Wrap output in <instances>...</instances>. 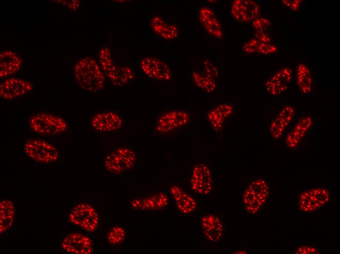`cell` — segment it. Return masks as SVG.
Returning a JSON list of instances; mask_svg holds the SVG:
<instances>
[{"label":"cell","instance_id":"39","mask_svg":"<svg viewBox=\"0 0 340 254\" xmlns=\"http://www.w3.org/2000/svg\"><path fill=\"white\" fill-rule=\"evenodd\" d=\"M247 251L244 250H237L234 251H233L232 253L233 254H246Z\"/></svg>","mask_w":340,"mask_h":254},{"label":"cell","instance_id":"17","mask_svg":"<svg viewBox=\"0 0 340 254\" xmlns=\"http://www.w3.org/2000/svg\"><path fill=\"white\" fill-rule=\"evenodd\" d=\"M234 112V106L227 103L218 104L212 107L206 115V120L215 132L221 131L227 120Z\"/></svg>","mask_w":340,"mask_h":254},{"label":"cell","instance_id":"34","mask_svg":"<svg viewBox=\"0 0 340 254\" xmlns=\"http://www.w3.org/2000/svg\"><path fill=\"white\" fill-rule=\"evenodd\" d=\"M254 38L260 42L265 43H274L276 40L269 31H255Z\"/></svg>","mask_w":340,"mask_h":254},{"label":"cell","instance_id":"5","mask_svg":"<svg viewBox=\"0 0 340 254\" xmlns=\"http://www.w3.org/2000/svg\"><path fill=\"white\" fill-rule=\"evenodd\" d=\"M137 161V154L132 148L127 147L117 148L105 157L104 165L109 172L122 174L132 169Z\"/></svg>","mask_w":340,"mask_h":254},{"label":"cell","instance_id":"35","mask_svg":"<svg viewBox=\"0 0 340 254\" xmlns=\"http://www.w3.org/2000/svg\"><path fill=\"white\" fill-rule=\"evenodd\" d=\"M319 247L314 244H300L296 247V254H317Z\"/></svg>","mask_w":340,"mask_h":254},{"label":"cell","instance_id":"25","mask_svg":"<svg viewBox=\"0 0 340 254\" xmlns=\"http://www.w3.org/2000/svg\"><path fill=\"white\" fill-rule=\"evenodd\" d=\"M290 85L275 70L266 80L264 88L271 95L278 96L287 92Z\"/></svg>","mask_w":340,"mask_h":254},{"label":"cell","instance_id":"9","mask_svg":"<svg viewBox=\"0 0 340 254\" xmlns=\"http://www.w3.org/2000/svg\"><path fill=\"white\" fill-rule=\"evenodd\" d=\"M69 220L73 224L89 232L94 231L99 222L97 211L87 203L77 205L70 212Z\"/></svg>","mask_w":340,"mask_h":254},{"label":"cell","instance_id":"12","mask_svg":"<svg viewBox=\"0 0 340 254\" xmlns=\"http://www.w3.org/2000/svg\"><path fill=\"white\" fill-rule=\"evenodd\" d=\"M91 125L97 132H112L120 129L124 120L120 113L109 110L96 113L91 120Z\"/></svg>","mask_w":340,"mask_h":254},{"label":"cell","instance_id":"11","mask_svg":"<svg viewBox=\"0 0 340 254\" xmlns=\"http://www.w3.org/2000/svg\"><path fill=\"white\" fill-rule=\"evenodd\" d=\"M200 226L204 240L208 242H219L223 238L226 233L225 222L219 216L213 213L204 214L201 218Z\"/></svg>","mask_w":340,"mask_h":254},{"label":"cell","instance_id":"23","mask_svg":"<svg viewBox=\"0 0 340 254\" xmlns=\"http://www.w3.org/2000/svg\"><path fill=\"white\" fill-rule=\"evenodd\" d=\"M296 79L297 86L302 94L309 95L312 93L314 85L312 73L306 63H298Z\"/></svg>","mask_w":340,"mask_h":254},{"label":"cell","instance_id":"6","mask_svg":"<svg viewBox=\"0 0 340 254\" xmlns=\"http://www.w3.org/2000/svg\"><path fill=\"white\" fill-rule=\"evenodd\" d=\"M212 176L210 166L205 163L195 164L189 174V188L197 196L211 194L212 188Z\"/></svg>","mask_w":340,"mask_h":254},{"label":"cell","instance_id":"21","mask_svg":"<svg viewBox=\"0 0 340 254\" xmlns=\"http://www.w3.org/2000/svg\"><path fill=\"white\" fill-rule=\"evenodd\" d=\"M312 118L309 116L301 117L289 132L285 139L287 145L296 148L304 139L312 127Z\"/></svg>","mask_w":340,"mask_h":254},{"label":"cell","instance_id":"28","mask_svg":"<svg viewBox=\"0 0 340 254\" xmlns=\"http://www.w3.org/2000/svg\"><path fill=\"white\" fill-rule=\"evenodd\" d=\"M307 190L310 196L319 208L328 202L329 193L328 190L326 188L316 187Z\"/></svg>","mask_w":340,"mask_h":254},{"label":"cell","instance_id":"16","mask_svg":"<svg viewBox=\"0 0 340 254\" xmlns=\"http://www.w3.org/2000/svg\"><path fill=\"white\" fill-rule=\"evenodd\" d=\"M62 248L68 253L90 254L93 251V243L87 236L72 233L66 236L62 242Z\"/></svg>","mask_w":340,"mask_h":254},{"label":"cell","instance_id":"26","mask_svg":"<svg viewBox=\"0 0 340 254\" xmlns=\"http://www.w3.org/2000/svg\"><path fill=\"white\" fill-rule=\"evenodd\" d=\"M15 215L14 204L10 200L4 199L0 202V233H4L12 226Z\"/></svg>","mask_w":340,"mask_h":254},{"label":"cell","instance_id":"27","mask_svg":"<svg viewBox=\"0 0 340 254\" xmlns=\"http://www.w3.org/2000/svg\"><path fill=\"white\" fill-rule=\"evenodd\" d=\"M191 79L196 87L205 92L213 93L218 88L217 81L203 73L197 71L192 72L191 74Z\"/></svg>","mask_w":340,"mask_h":254},{"label":"cell","instance_id":"10","mask_svg":"<svg viewBox=\"0 0 340 254\" xmlns=\"http://www.w3.org/2000/svg\"><path fill=\"white\" fill-rule=\"evenodd\" d=\"M140 66L143 72L150 78L163 82L171 81L172 74L170 67L158 58L143 56L140 59Z\"/></svg>","mask_w":340,"mask_h":254},{"label":"cell","instance_id":"15","mask_svg":"<svg viewBox=\"0 0 340 254\" xmlns=\"http://www.w3.org/2000/svg\"><path fill=\"white\" fill-rule=\"evenodd\" d=\"M259 5L252 0H235L231 5L233 17L240 23L252 22L259 16Z\"/></svg>","mask_w":340,"mask_h":254},{"label":"cell","instance_id":"32","mask_svg":"<svg viewBox=\"0 0 340 254\" xmlns=\"http://www.w3.org/2000/svg\"><path fill=\"white\" fill-rule=\"evenodd\" d=\"M203 73L217 82L219 79V72L217 67L209 60L203 63Z\"/></svg>","mask_w":340,"mask_h":254},{"label":"cell","instance_id":"4","mask_svg":"<svg viewBox=\"0 0 340 254\" xmlns=\"http://www.w3.org/2000/svg\"><path fill=\"white\" fill-rule=\"evenodd\" d=\"M33 132L43 135L63 133L67 129V124L62 117L47 113H39L32 116L29 121Z\"/></svg>","mask_w":340,"mask_h":254},{"label":"cell","instance_id":"33","mask_svg":"<svg viewBox=\"0 0 340 254\" xmlns=\"http://www.w3.org/2000/svg\"><path fill=\"white\" fill-rule=\"evenodd\" d=\"M255 31H269L272 26V22L267 17L259 16L252 22Z\"/></svg>","mask_w":340,"mask_h":254},{"label":"cell","instance_id":"8","mask_svg":"<svg viewBox=\"0 0 340 254\" xmlns=\"http://www.w3.org/2000/svg\"><path fill=\"white\" fill-rule=\"evenodd\" d=\"M189 112L183 109H171L160 114L155 121V129L159 134H168L186 127L189 123Z\"/></svg>","mask_w":340,"mask_h":254},{"label":"cell","instance_id":"18","mask_svg":"<svg viewBox=\"0 0 340 254\" xmlns=\"http://www.w3.org/2000/svg\"><path fill=\"white\" fill-rule=\"evenodd\" d=\"M170 192L177 211L183 215L192 214L197 208L195 198L187 191L177 185H173Z\"/></svg>","mask_w":340,"mask_h":254},{"label":"cell","instance_id":"36","mask_svg":"<svg viewBox=\"0 0 340 254\" xmlns=\"http://www.w3.org/2000/svg\"><path fill=\"white\" fill-rule=\"evenodd\" d=\"M259 42V41L255 38L250 39L243 45V52L248 55L254 54L255 48Z\"/></svg>","mask_w":340,"mask_h":254},{"label":"cell","instance_id":"3","mask_svg":"<svg viewBox=\"0 0 340 254\" xmlns=\"http://www.w3.org/2000/svg\"><path fill=\"white\" fill-rule=\"evenodd\" d=\"M101 68L110 82L115 86H122L131 81L134 72L131 67L116 65L111 57L108 47H102L99 53Z\"/></svg>","mask_w":340,"mask_h":254},{"label":"cell","instance_id":"24","mask_svg":"<svg viewBox=\"0 0 340 254\" xmlns=\"http://www.w3.org/2000/svg\"><path fill=\"white\" fill-rule=\"evenodd\" d=\"M151 26L154 32L164 39L172 40L178 36V27L160 16L156 15L152 18Z\"/></svg>","mask_w":340,"mask_h":254},{"label":"cell","instance_id":"37","mask_svg":"<svg viewBox=\"0 0 340 254\" xmlns=\"http://www.w3.org/2000/svg\"><path fill=\"white\" fill-rule=\"evenodd\" d=\"M280 1L284 7L293 11H298L303 2L300 0H282Z\"/></svg>","mask_w":340,"mask_h":254},{"label":"cell","instance_id":"7","mask_svg":"<svg viewBox=\"0 0 340 254\" xmlns=\"http://www.w3.org/2000/svg\"><path fill=\"white\" fill-rule=\"evenodd\" d=\"M23 149L30 159L41 163H51L59 157L57 148L49 142L42 139L27 140L24 143Z\"/></svg>","mask_w":340,"mask_h":254},{"label":"cell","instance_id":"31","mask_svg":"<svg viewBox=\"0 0 340 254\" xmlns=\"http://www.w3.org/2000/svg\"><path fill=\"white\" fill-rule=\"evenodd\" d=\"M279 53V47L274 43H265L259 42L256 46L255 54L270 56Z\"/></svg>","mask_w":340,"mask_h":254},{"label":"cell","instance_id":"38","mask_svg":"<svg viewBox=\"0 0 340 254\" xmlns=\"http://www.w3.org/2000/svg\"><path fill=\"white\" fill-rule=\"evenodd\" d=\"M63 3H66V6H69L70 9L72 10L77 9L80 4V2L78 0H71L70 2H63Z\"/></svg>","mask_w":340,"mask_h":254},{"label":"cell","instance_id":"22","mask_svg":"<svg viewBox=\"0 0 340 254\" xmlns=\"http://www.w3.org/2000/svg\"><path fill=\"white\" fill-rule=\"evenodd\" d=\"M22 59L16 52L5 50L0 54V78H4L18 72L22 67Z\"/></svg>","mask_w":340,"mask_h":254},{"label":"cell","instance_id":"1","mask_svg":"<svg viewBox=\"0 0 340 254\" xmlns=\"http://www.w3.org/2000/svg\"><path fill=\"white\" fill-rule=\"evenodd\" d=\"M74 77L78 85L88 92H99L105 87L104 73L96 60L90 57H83L77 62Z\"/></svg>","mask_w":340,"mask_h":254},{"label":"cell","instance_id":"30","mask_svg":"<svg viewBox=\"0 0 340 254\" xmlns=\"http://www.w3.org/2000/svg\"><path fill=\"white\" fill-rule=\"evenodd\" d=\"M126 238V232L125 229L120 226L112 227L109 231L107 239L111 245H117L121 243Z\"/></svg>","mask_w":340,"mask_h":254},{"label":"cell","instance_id":"19","mask_svg":"<svg viewBox=\"0 0 340 254\" xmlns=\"http://www.w3.org/2000/svg\"><path fill=\"white\" fill-rule=\"evenodd\" d=\"M169 199L164 192L160 191L146 197L135 198L131 201L133 209L140 211L159 210L167 207Z\"/></svg>","mask_w":340,"mask_h":254},{"label":"cell","instance_id":"14","mask_svg":"<svg viewBox=\"0 0 340 254\" xmlns=\"http://www.w3.org/2000/svg\"><path fill=\"white\" fill-rule=\"evenodd\" d=\"M32 89L30 82L10 77L0 82V96L4 100H12L27 94Z\"/></svg>","mask_w":340,"mask_h":254},{"label":"cell","instance_id":"2","mask_svg":"<svg viewBox=\"0 0 340 254\" xmlns=\"http://www.w3.org/2000/svg\"><path fill=\"white\" fill-rule=\"evenodd\" d=\"M270 193L269 186L264 179L251 180L241 192L243 210L250 214H255L266 204Z\"/></svg>","mask_w":340,"mask_h":254},{"label":"cell","instance_id":"20","mask_svg":"<svg viewBox=\"0 0 340 254\" xmlns=\"http://www.w3.org/2000/svg\"><path fill=\"white\" fill-rule=\"evenodd\" d=\"M198 15L200 23L209 34L218 39L223 38L224 32L222 25L211 8L207 6L202 7Z\"/></svg>","mask_w":340,"mask_h":254},{"label":"cell","instance_id":"13","mask_svg":"<svg viewBox=\"0 0 340 254\" xmlns=\"http://www.w3.org/2000/svg\"><path fill=\"white\" fill-rule=\"evenodd\" d=\"M297 109L291 103L283 105L272 120L269 131L275 140L281 138L287 127L294 120Z\"/></svg>","mask_w":340,"mask_h":254},{"label":"cell","instance_id":"29","mask_svg":"<svg viewBox=\"0 0 340 254\" xmlns=\"http://www.w3.org/2000/svg\"><path fill=\"white\" fill-rule=\"evenodd\" d=\"M298 205L300 210L304 212H311L319 208L310 197L307 190L301 193Z\"/></svg>","mask_w":340,"mask_h":254}]
</instances>
